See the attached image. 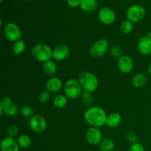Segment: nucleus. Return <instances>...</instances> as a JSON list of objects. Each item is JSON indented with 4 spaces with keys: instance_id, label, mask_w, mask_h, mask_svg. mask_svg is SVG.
I'll return each instance as SVG.
<instances>
[{
    "instance_id": "obj_15",
    "label": "nucleus",
    "mask_w": 151,
    "mask_h": 151,
    "mask_svg": "<svg viewBox=\"0 0 151 151\" xmlns=\"http://www.w3.org/2000/svg\"><path fill=\"white\" fill-rule=\"evenodd\" d=\"M19 147L17 140L12 137H5L1 142V151H19Z\"/></svg>"
},
{
    "instance_id": "obj_23",
    "label": "nucleus",
    "mask_w": 151,
    "mask_h": 151,
    "mask_svg": "<svg viewBox=\"0 0 151 151\" xmlns=\"http://www.w3.org/2000/svg\"><path fill=\"white\" fill-rule=\"evenodd\" d=\"M25 48H26V45H25V42L23 40H19V41L14 42L13 46V52L15 55H22V53L24 52Z\"/></svg>"
},
{
    "instance_id": "obj_36",
    "label": "nucleus",
    "mask_w": 151,
    "mask_h": 151,
    "mask_svg": "<svg viewBox=\"0 0 151 151\" xmlns=\"http://www.w3.org/2000/svg\"><path fill=\"white\" fill-rule=\"evenodd\" d=\"M24 1H27V0H24Z\"/></svg>"
},
{
    "instance_id": "obj_16",
    "label": "nucleus",
    "mask_w": 151,
    "mask_h": 151,
    "mask_svg": "<svg viewBox=\"0 0 151 151\" xmlns=\"http://www.w3.org/2000/svg\"><path fill=\"white\" fill-rule=\"evenodd\" d=\"M121 121H122L121 115L116 112H113L108 115L107 119H106V125L111 128H116L119 126V124L121 123Z\"/></svg>"
},
{
    "instance_id": "obj_13",
    "label": "nucleus",
    "mask_w": 151,
    "mask_h": 151,
    "mask_svg": "<svg viewBox=\"0 0 151 151\" xmlns=\"http://www.w3.org/2000/svg\"><path fill=\"white\" fill-rule=\"evenodd\" d=\"M138 50L143 55H151V38L145 35L141 37L139 39L138 44Z\"/></svg>"
},
{
    "instance_id": "obj_3",
    "label": "nucleus",
    "mask_w": 151,
    "mask_h": 151,
    "mask_svg": "<svg viewBox=\"0 0 151 151\" xmlns=\"http://www.w3.org/2000/svg\"><path fill=\"white\" fill-rule=\"evenodd\" d=\"M52 51L47 44H38L32 49V55L38 62L44 63L52 58Z\"/></svg>"
},
{
    "instance_id": "obj_25",
    "label": "nucleus",
    "mask_w": 151,
    "mask_h": 151,
    "mask_svg": "<svg viewBox=\"0 0 151 151\" xmlns=\"http://www.w3.org/2000/svg\"><path fill=\"white\" fill-rule=\"evenodd\" d=\"M110 55L114 58L119 59L122 57L123 55H122V50L120 48V47L116 45L112 46L110 48Z\"/></svg>"
},
{
    "instance_id": "obj_8",
    "label": "nucleus",
    "mask_w": 151,
    "mask_h": 151,
    "mask_svg": "<svg viewBox=\"0 0 151 151\" xmlns=\"http://www.w3.org/2000/svg\"><path fill=\"white\" fill-rule=\"evenodd\" d=\"M29 126L35 133H42L47 128V123L44 116L35 114L29 118Z\"/></svg>"
},
{
    "instance_id": "obj_1",
    "label": "nucleus",
    "mask_w": 151,
    "mask_h": 151,
    "mask_svg": "<svg viewBox=\"0 0 151 151\" xmlns=\"http://www.w3.org/2000/svg\"><path fill=\"white\" fill-rule=\"evenodd\" d=\"M108 115L106 111L99 106H91L84 113V119L91 127L101 128L106 125Z\"/></svg>"
},
{
    "instance_id": "obj_22",
    "label": "nucleus",
    "mask_w": 151,
    "mask_h": 151,
    "mask_svg": "<svg viewBox=\"0 0 151 151\" xmlns=\"http://www.w3.org/2000/svg\"><path fill=\"white\" fill-rule=\"evenodd\" d=\"M18 144L21 148H28L31 145V138L27 134H22L18 137Z\"/></svg>"
},
{
    "instance_id": "obj_11",
    "label": "nucleus",
    "mask_w": 151,
    "mask_h": 151,
    "mask_svg": "<svg viewBox=\"0 0 151 151\" xmlns=\"http://www.w3.org/2000/svg\"><path fill=\"white\" fill-rule=\"evenodd\" d=\"M98 19L103 24L110 25L114 22L116 15L114 11L109 7H103L99 11Z\"/></svg>"
},
{
    "instance_id": "obj_7",
    "label": "nucleus",
    "mask_w": 151,
    "mask_h": 151,
    "mask_svg": "<svg viewBox=\"0 0 151 151\" xmlns=\"http://www.w3.org/2000/svg\"><path fill=\"white\" fill-rule=\"evenodd\" d=\"M4 34L5 38L11 42L19 41L22 38V31L18 25L13 22H9L4 25Z\"/></svg>"
},
{
    "instance_id": "obj_31",
    "label": "nucleus",
    "mask_w": 151,
    "mask_h": 151,
    "mask_svg": "<svg viewBox=\"0 0 151 151\" xmlns=\"http://www.w3.org/2000/svg\"><path fill=\"white\" fill-rule=\"evenodd\" d=\"M129 151H145V147L141 143L136 142L131 145Z\"/></svg>"
},
{
    "instance_id": "obj_14",
    "label": "nucleus",
    "mask_w": 151,
    "mask_h": 151,
    "mask_svg": "<svg viewBox=\"0 0 151 151\" xmlns=\"http://www.w3.org/2000/svg\"><path fill=\"white\" fill-rule=\"evenodd\" d=\"M63 87V82L60 78L57 77H52L48 79L46 82V91L50 93H57Z\"/></svg>"
},
{
    "instance_id": "obj_35",
    "label": "nucleus",
    "mask_w": 151,
    "mask_h": 151,
    "mask_svg": "<svg viewBox=\"0 0 151 151\" xmlns=\"http://www.w3.org/2000/svg\"><path fill=\"white\" fill-rule=\"evenodd\" d=\"M147 35V36H148V37H150V38H151V32H147V35Z\"/></svg>"
},
{
    "instance_id": "obj_18",
    "label": "nucleus",
    "mask_w": 151,
    "mask_h": 151,
    "mask_svg": "<svg viewBox=\"0 0 151 151\" xmlns=\"http://www.w3.org/2000/svg\"><path fill=\"white\" fill-rule=\"evenodd\" d=\"M97 0H81V7L85 12H92L97 9Z\"/></svg>"
},
{
    "instance_id": "obj_6",
    "label": "nucleus",
    "mask_w": 151,
    "mask_h": 151,
    "mask_svg": "<svg viewBox=\"0 0 151 151\" xmlns=\"http://www.w3.org/2000/svg\"><path fill=\"white\" fill-rule=\"evenodd\" d=\"M145 14L146 10L142 6L134 4L128 7L126 12V17L132 23H137L144 19Z\"/></svg>"
},
{
    "instance_id": "obj_9",
    "label": "nucleus",
    "mask_w": 151,
    "mask_h": 151,
    "mask_svg": "<svg viewBox=\"0 0 151 151\" xmlns=\"http://www.w3.org/2000/svg\"><path fill=\"white\" fill-rule=\"evenodd\" d=\"M103 134L99 128L91 127L86 133V139L91 145H97L101 142Z\"/></svg>"
},
{
    "instance_id": "obj_34",
    "label": "nucleus",
    "mask_w": 151,
    "mask_h": 151,
    "mask_svg": "<svg viewBox=\"0 0 151 151\" xmlns=\"http://www.w3.org/2000/svg\"><path fill=\"white\" fill-rule=\"evenodd\" d=\"M147 73L151 76V63L147 66Z\"/></svg>"
},
{
    "instance_id": "obj_27",
    "label": "nucleus",
    "mask_w": 151,
    "mask_h": 151,
    "mask_svg": "<svg viewBox=\"0 0 151 151\" xmlns=\"http://www.w3.org/2000/svg\"><path fill=\"white\" fill-rule=\"evenodd\" d=\"M20 113L22 114V116H23L24 117H32L33 116L34 110L30 106H24L22 108V109L20 111Z\"/></svg>"
},
{
    "instance_id": "obj_28",
    "label": "nucleus",
    "mask_w": 151,
    "mask_h": 151,
    "mask_svg": "<svg viewBox=\"0 0 151 151\" xmlns=\"http://www.w3.org/2000/svg\"><path fill=\"white\" fill-rule=\"evenodd\" d=\"M50 100V93L47 91H44L41 92L38 95V100L41 103H47Z\"/></svg>"
},
{
    "instance_id": "obj_32",
    "label": "nucleus",
    "mask_w": 151,
    "mask_h": 151,
    "mask_svg": "<svg viewBox=\"0 0 151 151\" xmlns=\"http://www.w3.org/2000/svg\"><path fill=\"white\" fill-rule=\"evenodd\" d=\"M126 139L128 142L131 143V144H134V143L137 142V135L134 132L128 133L126 136Z\"/></svg>"
},
{
    "instance_id": "obj_29",
    "label": "nucleus",
    "mask_w": 151,
    "mask_h": 151,
    "mask_svg": "<svg viewBox=\"0 0 151 151\" xmlns=\"http://www.w3.org/2000/svg\"><path fill=\"white\" fill-rule=\"evenodd\" d=\"M19 134V128L16 125H10L8 128H7V134L8 137H12V138H15L18 136Z\"/></svg>"
},
{
    "instance_id": "obj_37",
    "label": "nucleus",
    "mask_w": 151,
    "mask_h": 151,
    "mask_svg": "<svg viewBox=\"0 0 151 151\" xmlns=\"http://www.w3.org/2000/svg\"><path fill=\"white\" fill-rule=\"evenodd\" d=\"M1 1H2V0H1Z\"/></svg>"
},
{
    "instance_id": "obj_19",
    "label": "nucleus",
    "mask_w": 151,
    "mask_h": 151,
    "mask_svg": "<svg viewBox=\"0 0 151 151\" xmlns=\"http://www.w3.org/2000/svg\"><path fill=\"white\" fill-rule=\"evenodd\" d=\"M58 66L55 62L50 60L43 64V70L44 73L48 75H53L57 72Z\"/></svg>"
},
{
    "instance_id": "obj_30",
    "label": "nucleus",
    "mask_w": 151,
    "mask_h": 151,
    "mask_svg": "<svg viewBox=\"0 0 151 151\" xmlns=\"http://www.w3.org/2000/svg\"><path fill=\"white\" fill-rule=\"evenodd\" d=\"M12 103H13V102H12L11 98H10V97H4V98H2V100H1L0 107H1L3 109H4L7 107H8L9 106H10Z\"/></svg>"
},
{
    "instance_id": "obj_2",
    "label": "nucleus",
    "mask_w": 151,
    "mask_h": 151,
    "mask_svg": "<svg viewBox=\"0 0 151 151\" xmlns=\"http://www.w3.org/2000/svg\"><path fill=\"white\" fill-rule=\"evenodd\" d=\"M78 81L83 90L86 93H92L98 86V79L94 74L89 72H83L79 75Z\"/></svg>"
},
{
    "instance_id": "obj_21",
    "label": "nucleus",
    "mask_w": 151,
    "mask_h": 151,
    "mask_svg": "<svg viewBox=\"0 0 151 151\" xmlns=\"http://www.w3.org/2000/svg\"><path fill=\"white\" fill-rule=\"evenodd\" d=\"M115 144L111 139H105L99 144V148L101 151H111L114 148Z\"/></svg>"
},
{
    "instance_id": "obj_20",
    "label": "nucleus",
    "mask_w": 151,
    "mask_h": 151,
    "mask_svg": "<svg viewBox=\"0 0 151 151\" xmlns=\"http://www.w3.org/2000/svg\"><path fill=\"white\" fill-rule=\"evenodd\" d=\"M67 99L65 94H57L53 99V105L58 109H62L67 103Z\"/></svg>"
},
{
    "instance_id": "obj_24",
    "label": "nucleus",
    "mask_w": 151,
    "mask_h": 151,
    "mask_svg": "<svg viewBox=\"0 0 151 151\" xmlns=\"http://www.w3.org/2000/svg\"><path fill=\"white\" fill-rule=\"evenodd\" d=\"M119 29H120L122 33L127 35V34H129L130 32H132L133 29H134V25H133V23L131 22L128 20H125L121 23Z\"/></svg>"
},
{
    "instance_id": "obj_33",
    "label": "nucleus",
    "mask_w": 151,
    "mask_h": 151,
    "mask_svg": "<svg viewBox=\"0 0 151 151\" xmlns=\"http://www.w3.org/2000/svg\"><path fill=\"white\" fill-rule=\"evenodd\" d=\"M81 0H67V4L71 7H77L81 6Z\"/></svg>"
},
{
    "instance_id": "obj_4",
    "label": "nucleus",
    "mask_w": 151,
    "mask_h": 151,
    "mask_svg": "<svg viewBox=\"0 0 151 151\" xmlns=\"http://www.w3.org/2000/svg\"><path fill=\"white\" fill-rule=\"evenodd\" d=\"M63 91L66 97L70 100H75L83 94V88L79 81L73 78L66 81L63 87Z\"/></svg>"
},
{
    "instance_id": "obj_12",
    "label": "nucleus",
    "mask_w": 151,
    "mask_h": 151,
    "mask_svg": "<svg viewBox=\"0 0 151 151\" xmlns=\"http://www.w3.org/2000/svg\"><path fill=\"white\" fill-rule=\"evenodd\" d=\"M69 52L70 50L68 46L65 44H60L53 49L52 58L57 61H63L67 58L69 55Z\"/></svg>"
},
{
    "instance_id": "obj_5",
    "label": "nucleus",
    "mask_w": 151,
    "mask_h": 151,
    "mask_svg": "<svg viewBox=\"0 0 151 151\" xmlns=\"http://www.w3.org/2000/svg\"><path fill=\"white\" fill-rule=\"evenodd\" d=\"M109 49V42L105 38H100L93 43L90 47V55L94 58H99L104 55Z\"/></svg>"
},
{
    "instance_id": "obj_17",
    "label": "nucleus",
    "mask_w": 151,
    "mask_h": 151,
    "mask_svg": "<svg viewBox=\"0 0 151 151\" xmlns=\"http://www.w3.org/2000/svg\"><path fill=\"white\" fill-rule=\"evenodd\" d=\"M147 81V77L145 73H138L132 79V85L134 88H139L144 86Z\"/></svg>"
},
{
    "instance_id": "obj_10",
    "label": "nucleus",
    "mask_w": 151,
    "mask_h": 151,
    "mask_svg": "<svg viewBox=\"0 0 151 151\" xmlns=\"http://www.w3.org/2000/svg\"><path fill=\"white\" fill-rule=\"evenodd\" d=\"M134 62L131 56L125 55L117 60V67L122 73H130L134 69Z\"/></svg>"
},
{
    "instance_id": "obj_26",
    "label": "nucleus",
    "mask_w": 151,
    "mask_h": 151,
    "mask_svg": "<svg viewBox=\"0 0 151 151\" xmlns=\"http://www.w3.org/2000/svg\"><path fill=\"white\" fill-rule=\"evenodd\" d=\"M18 112H19L18 106L13 103H12L10 106H9L8 107H7L6 109H4V113L9 116H16L18 114Z\"/></svg>"
}]
</instances>
